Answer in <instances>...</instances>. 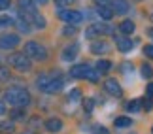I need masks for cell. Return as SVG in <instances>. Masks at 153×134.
Returning a JSON list of instances; mask_svg holds the SVG:
<instances>
[{"mask_svg": "<svg viewBox=\"0 0 153 134\" xmlns=\"http://www.w3.org/2000/svg\"><path fill=\"white\" fill-rule=\"evenodd\" d=\"M4 102L11 104V106H15V108H23L30 102V95H28V91L23 89V87H10V89L4 93Z\"/></svg>", "mask_w": 153, "mask_h": 134, "instance_id": "cell-1", "label": "cell"}, {"mask_svg": "<svg viewBox=\"0 0 153 134\" xmlns=\"http://www.w3.org/2000/svg\"><path fill=\"white\" fill-rule=\"evenodd\" d=\"M23 53H25L28 59H34V61H45L48 59V51H45V47L40 45L38 42H27Z\"/></svg>", "mask_w": 153, "mask_h": 134, "instance_id": "cell-2", "label": "cell"}, {"mask_svg": "<svg viewBox=\"0 0 153 134\" xmlns=\"http://www.w3.org/2000/svg\"><path fill=\"white\" fill-rule=\"evenodd\" d=\"M8 62H10L11 68L19 70V72H28V70L32 68V62H30V59H28L25 53H13V55H10Z\"/></svg>", "mask_w": 153, "mask_h": 134, "instance_id": "cell-3", "label": "cell"}, {"mask_svg": "<svg viewBox=\"0 0 153 134\" xmlns=\"http://www.w3.org/2000/svg\"><path fill=\"white\" fill-rule=\"evenodd\" d=\"M104 34H114V27L108 23H93V25L85 30L87 38H95V36H104Z\"/></svg>", "mask_w": 153, "mask_h": 134, "instance_id": "cell-4", "label": "cell"}, {"mask_svg": "<svg viewBox=\"0 0 153 134\" xmlns=\"http://www.w3.org/2000/svg\"><path fill=\"white\" fill-rule=\"evenodd\" d=\"M59 17H61L66 25H78V23L83 21V13H79V11H76V10H64V8L59 10Z\"/></svg>", "mask_w": 153, "mask_h": 134, "instance_id": "cell-5", "label": "cell"}, {"mask_svg": "<svg viewBox=\"0 0 153 134\" xmlns=\"http://www.w3.org/2000/svg\"><path fill=\"white\" fill-rule=\"evenodd\" d=\"M62 87H64V79H62L59 74H53V76H51V79L48 81V85H45L42 91H44V93H49V95H53V93H59V91L62 89Z\"/></svg>", "mask_w": 153, "mask_h": 134, "instance_id": "cell-6", "label": "cell"}, {"mask_svg": "<svg viewBox=\"0 0 153 134\" xmlns=\"http://www.w3.org/2000/svg\"><path fill=\"white\" fill-rule=\"evenodd\" d=\"M21 42L19 34H4L0 36V49H13Z\"/></svg>", "mask_w": 153, "mask_h": 134, "instance_id": "cell-7", "label": "cell"}, {"mask_svg": "<svg viewBox=\"0 0 153 134\" xmlns=\"http://www.w3.org/2000/svg\"><path fill=\"white\" fill-rule=\"evenodd\" d=\"M17 6H19L21 17H28V15L36 13V4H34V0H19Z\"/></svg>", "mask_w": 153, "mask_h": 134, "instance_id": "cell-8", "label": "cell"}, {"mask_svg": "<svg viewBox=\"0 0 153 134\" xmlns=\"http://www.w3.org/2000/svg\"><path fill=\"white\" fill-rule=\"evenodd\" d=\"M104 89L108 91L111 96H121V95H123V89H121V85L117 83L115 79H106V81H104Z\"/></svg>", "mask_w": 153, "mask_h": 134, "instance_id": "cell-9", "label": "cell"}, {"mask_svg": "<svg viewBox=\"0 0 153 134\" xmlns=\"http://www.w3.org/2000/svg\"><path fill=\"white\" fill-rule=\"evenodd\" d=\"M115 45H117V49H119L121 53H127V51L132 49L134 42L131 38H125V36H115Z\"/></svg>", "mask_w": 153, "mask_h": 134, "instance_id": "cell-10", "label": "cell"}, {"mask_svg": "<svg viewBox=\"0 0 153 134\" xmlns=\"http://www.w3.org/2000/svg\"><path fill=\"white\" fill-rule=\"evenodd\" d=\"M87 70H89V66H87V64H76V66L70 68V78H74V79H83L85 74H87Z\"/></svg>", "mask_w": 153, "mask_h": 134, "instance_id": "cell-11", "label": "cell"}, {"mask_svg": "<svg viewBox=\"0 0 153 134\" xmlns=\"http://www.w3.org/2000/svg\"><path fill=\"white\" fill-rule=\"evenodd\" d=\"M111 4H114V13H119V15H125L128 11V2L127 0H111Z\"/></svg>", "mask_w": 153, "mask_h": 134, "instance_id": "cell-12", "label": "cell"}, {"mask_svg": "<svg viewBox=\"0 0 153 134\" xmlns=\"http://www.w3.org/2000/svg\"><path fill=\"white\" fill-rule=\"evenodd\" d=\"M91 51H93V53H108V51H110V45L108 44H106L104 42V40H98V42H93L91 44Z\"/></svg>", "mask_w": 153, "mask_h": 134, "instance_id": "cell-13", "label": "cell"}, {"mask_svg": "<svg viewBox=\"0 0 153 134\" xmlns=\"http://www.w3.org/2000/svg\"><path fill=\"white\" fill-rule=\"evenodd\" d=\"M97 15L100 17V19H104V21H110L115 13H114L111 8H108V6H98V8H97Z\"/></svg>", "mask_w": 153, "mask_h": 134, "instance_id": "cell-14", "label": "cell"}, {"mask_svg": "<svg viewBox=\"0 0 153 134\" xmlns=\"http://www.w3.org/2000/svg\"><path fill=\"white\" fill-rule=\"evenodd\" d=\"M45 129H48L49 132H59L62 129V121L57 119V117H51V119L45 121Z\"/></svg>", "mask_w": 153, "mask_h": 134, "instance_id": "cell-15", "label": "cell"}, {"mask_svg": "<svg viewBox=\"0 0 153 134\" xmlns=\"http://www.w3.org/2000/svg\"><path fill=\"white\" fill-rule=\"evenodd\" d=\"M76 55H78V45H68V47H64L62 51V61H74Z\"/></svg>", "mask_w": 153, "mask_h": 134, "instance_id": "cell-16", "label": "cell"}, {"mask_svg": "<svg viewBox=\"0 0 153 134\" xmlns=\"http://www.w3.org/2000/svg\"><path fill=\"white\" fill-rule=\"evenodd\" d=\"M119 30H121L123 34H125V36H131V34H132L134 30H136V25H134L132 21H128V19H125V21H123L121 25H119Z\"/></svg>", "mask_w": 153, "mask_h": 134, "instance_id": "cell-17", "label": "cell"}, {"mask_svg": "<svg viewBox=\"0 0 153 134\" xmlns=\"http://www.w3.org/2000/svg\"><path fill=\"white\" fill-rule=\"evenodd\" d=\"M28 23H34V27H36V28H45V17L40 15L38 11L30 17V19H28Z\"/></svg>", "mask_w": 153, "mask_h": 134, "instance_id": "cell-18", "label": "cell"}, {"mask_svg": "<svg viewBox=\"0 0 153 134\" xmlns=\"http://www.w3.org/2000/svg\"><path fill=\"white\" fill-rule=\"evenodd\" d=\"M110 70H111V62H110V61L102 59V61L97 62V72H98V74H106V72H110Z\"/></svg>", "mask_w": 153, "mask_h": 134, "instance_id": "cell-19", "label": "cell"}, {"mask_svg": "<svg viewBox=\"0 0 153 134\" xmlns=\"http://www.w3.org/2000/svg\"><path fill=\"white\" fill-rule=\"evenodd\" d=\"M140 108H142V100H140V98H134L132 102H128V104H127V112H131V113L140 112Z\"/></svg>", "mask_w": 153, "mask_h": 134, "instance_id": "cell-20", "label": "cell"}, {"mask_svg": "<svg viewBox=\"0 0 153 134\" xmlns=\"http://www.w3.org/2000/svg\"><path fill=\"white\" fill-rule=\"evenodd\" d=\"M83 79H89L91 83H97L98 79H100V74L97 72V68H89L87 70V74H85V78Z\"/></svg>", "mask_w": 153, "mask_h": 134, "instance_id": "cell-21", "label": "cell"}, {"mask_svg": "<svg viewBox=\"0 0 153 134\" xmlns=\"http://www.w3.org/2000/svg\"><path fill=\"white\" fill-rule=\"evenodd\" d=\"M10 115H11V119H13V121H21V119L27 117V112L23 108H15V110H11V112H10Z\"/></svg>", "mask_w": 153, "mask_h": 134, "instance_id": "cell-22", "label": "cell"}, {"mask_svg": "<svg viewBox=\"0 0 153 134\" xmlns=\"http://www.w3.org/2000/svg\"><path fill=\"white\" fill-rule=\"evenodd\" d=\"M13 123H11V121H2V123H0V132H4V134H11L13 132Z\"/></svg>", "mask_w": 153, "mask_h": 134, "instance_id": "cell-23", "label": "cell"}, {"mask_svg": "<svg viewBox=\"0 0 153 134\" xmlns=\"http://www.w3.org/2000/svg\"><path fill=\"white\" fill-rule=\"evenodd\" d=\"M131 125H132V121L128 117H117L115 119V127H117V129H125V127H131Z\"/></svg>", "mask_w": 153, "mask_h": 134, "instance_id": "cell-24", "label": "cell"}, {"mask_svg": "<svg viewBox=\"0 0 153 134\" xmlns=\"http://www.w3.org/2000/svg\"><path fill=\"white\" fill-rule=\"evenodd\" d=\"M93 108H95V100H93V98H85V100H83V110H85V113H91Z\"/></svg>", "mask_w": 153, "mask_h": 134, "instance_id": "cell-25", "label": "cell"}, {"mask_svg": "<svg viewBox=\"0 0 153 134\" xmlns=\"http://www.w3.org/2000/svg\"><path fill=\"white\" fill-rule=\"evenodd\" d=\"M142 76H144L146 79L153 78V66H149V64H144V66H142Z\"/></svg>", "mask_w": 153, "mask_h": 134, "instance_id": "cell-26", "label": "cell"}, {"mask_svg": "<svg viewBox=\"0 0 153 134\" xmlns=\"http://www.w3.org/2000/svg\"><path fill=\"white\" fill-rule=\"evenodd\" d=\"M76 32H78L76 25H66V27H64V30H62L64 36H72V34H76Z\"/></svg>", "mask_w": 153, "mask_h": 134, "instance_id": "cell-27", "label": "cell"}, {"mask_svg": "<svg viewBox=\"0 0 153 134\" xmlns=\"http://www.w3.org/2000/svg\"><path fill=\"white\" fill-rule=\"evenodd\" d=\"M79 96H81V91L79 89H72V91L68 93V100H72V102H76Z\"/></svg>", "mask_w": 153, "mask_h": 134, "instance_id": "cell-28", "label": "cell"}, {"mask_svg": "<svg viewBox=\"0 0 153 134\" xmlns=\"http://www.w3.org/2000/svg\"><path fill=\"white\" fill-rule=\"evenodd\" d=\"M17 27H19V30H21V32H28V30H30V27L27 25V21L23 19V17H21L19 21H17Z\"/></svg>", "mask_w": 153, "mask_h": 134, "instance_id": "cell-29", "label": "cell"}, {"mask_svg": "<svg viewBox=\"0 0 153 134\" xmlns=\"http://www.w3.org/2000/svg\"><path fill=\"white\" fill-rule=\"evenodd\" d=\"M8 79H10V70L0 66V81H8Z\"/></svg>", "mask_w": 153, "mask_h": 134, "instance_id": "cell-30", "label": "cell"}, {"mask_svg": "<svg viewBox=\"0 0 153 134\" xmlns=\"http://www.w3.org/2000/svg\"><path fill=\"white\" fill-rule=\"evenodd\" d=\"M142 108L146 110V112H149V110H153V98H149V96L146 98V100L142 102Z\"/></svg>", "mask_w": 153, "mask_h": 134, "instance_id": "cell-31", "label": "cell"}, {"mask_svg": "<svg viewBox=\"0 0 153 134\" xmlns=\"http://www.w3.org/2000/svg\"><path fill=\"white\" fill-rule=\"evenodd\" d=\"M11 23H13V21H11L8 15H2V17H0V27H10Z\"/></svg>", "mask_w": 153, "mask_h": 134, "instance_id": "cell-32", "label": "cell"}, {"mask_svg": "<svg viewBox=\"0 0 153 134\" xmlns=\"http://www.w3.org/2000/svg\"><path fill=\"white\" fill-rule=\"evenodd\" d=\"M74 0H55V4L59 6V8H66V6H70Z\"/></svg>", "mask_w": 153, "mask_h": 134, "instance_id": "cell-33", "label": "cell"}, {"mask_svg": "<svg viewBox=\"0 0 153 134\" xmlns=\"http://www.w3.org/2000/svg\"><path fill=\"white\" fill-rule=\"evenodd\" d=\"M144 55L148 57V59H153V45H146V47H144Z\"/></svg>", "mask_w": 153, "mask_h": 134, "instance_id": "cell-34", "label": "cell"}, {"mask_svg": "<svg viewBox=\"0 0 153 134\" xmlns=\"http://www.w3.org/2000/svg\"><path fill=\"white\" fill-rule=\"evenodd\" d=\"M4 113H8V108H6L4 100H0V115H4Z\"/></svg>", "mask_w": 153, "mask_h": 134, "instance_id": "cell-35", "label": "cell"}, {"mask_svg": "<svg viewBox=\"0 0 153 134\" xmlns=\"http://www.w3.org/2000/svg\"><path fill=\"white\" fill-rule=\"evenodd\" d=\"M10 8V0H0V10H8Z\"/></svg>", "mask_w": 153, "mask_h": 134, "instance_id": "cell-36", "label": "cell"}, {"mask_svg": "<svg viewBox=\"0 0 153 134\" xmlns=\"http://www.w3.org/2000/svg\"><path fill=\"white\" fill-rule=\"evenodd\" d=\"M95 134H110V132H108V129H104V127H98L95 130Z\"/></svg>", "mask_w": 153, "mask_h": 134, "instance_id": "cell-37", "label": "cell"}, {"mask_svg": "<svg viewBox=\"0 0 153 134\" xmlns=\"http://www.w3.org/2000/svg\"><path fill=\"white\" fill-rule=\"evenodd\" d=\"M110 2H111V0H95V4H97V6H108Z\"/></svg>", "mask_w": 153, "mask_h": 134, "instance_id": "cell-38", "label": "cell"}, {"mask_svg": "<svg viewBox=\"0 0 153 134\" xmlns=\"http://www.w3.org/2000/svg\"><path fill=\"white\" fill-rule=\"evenodd\" d=\"M148 96H149V98H153V83H149V85H148Z\"/></svg>", "mask_w": 153, "mask_h": 134, "instance_id": "cell-39", "label": "cell"}, {"mask_svg": "<svg viewBox=\"0 0 153 134\" xmlns=\"http://www.w3.org/2000/svg\"><path fill=\"white\" fill-rule=\"evenodd\" d=\"M148 36H151V38H153V27H151V28H148Z\"/></svg>", "mask_w": 153, "mask_h": 134, "instance_id": "cell-40", "label": "cell"}, {"mask_svg": "<svg viewBox=\"0 0 153 134\" xmlns=\"http://www.w3.org/2000/svg\"><path fill=\"white\" fill-rule=\"evenodd\" d=\"M36 2H40V4H45V2H48V0H36Z\"/></svg>", "mask_w": 153, "mask_h": 134, "instance_id": "cell-41", "label": "cell"}, {"mask_svg": "<svg viewBox=\"0 0 153 134\" xmlns=\"http://www.w3.org/2000/svg\"><path fill=\"white\" fill-rule=\"evenodd\" d=\"M23 134H34V132L32 130H27V132H23Z\"/></svg>", "mask_w": 153, "mask_h": 134, "instance_id": "cell-42", "label": "cell"}, {"mask_svg": "<svg viewBox=\"0 0 153 134\" xmlns=\"http://www.w3.org/2000/svg\"><path fill=\"white\" fill-rule=\"evenodd\" d=\"M136 2H144V0H136Z\"/></svg>", "mask_w": 153, "mask_h": 134, "instance_id": "cell-43", "label": "cell"}, {"mask_svg": "<svg viewBox=\"0 0 153 134\" xmlns=\"http://www.w3.org/2000/svg\"><path fill=\"white\" fill-rule=\"evenodd\" d=\"M151 21H153V15H151Z\"/></svg>", "mask_w": 153, "mask_h": 134, "instance_id": "cell-44", "label": "cell"}, {"mask_svg": "<svg viewBox=\"0 0 153 134\" xmlns=\"http://www.w3.org/2000/svg\"><path fill=\"white\" fill-rule=\"evenodd\" d=\"M151 134H153V129H151Z\"/></svg>", "mask_w": 153, "mask_h": 134, "instance_id": "cell-45", "label": "cell"}]
</instances>
